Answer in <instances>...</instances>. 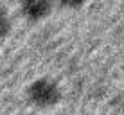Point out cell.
<instances>
[{"label":"cell","instance_id":"3957f363","mask_svg":"<svg viewBox=\"0 0 124 115\" xmlns=\"http://www.w3.org/2000/svg\"><path fill=\"white\" fill-rule=\"evenodd\" d=\"M11 27H13V23H11L9 16H7L6 6H0V38L2 40L7 38V34L11 32Z\"/></svg>","mask_w":124,"mask_h":115},{"label":"cell","instance_id":"277c9868","mask_svg":"<svg viewBox=\"0 0 124 115\" xmlns=\"http://www.w3.org/2000/svg\"><path fill=\"white\" fill-rule=\"evenodd\" d=\"M83 2H61V7H81Z\"/></svg>","mask_w":124,"mask_h":115},{"label":"cell","instance_id":"6da1fadb","mask_svg":"<svg viewBox=\"0 0 124 115\" xmlns=\"http://www.w3.org/2000/svg\"><path fill=\"white\" fill-rule=\"evenodd\" d=\"M25 95H27V101L32 106L45 110V108H52V106L59 104L63 93L56 81L49 77H40V79H34L27 86Z\"/></svg>","mask_w":124,"mask_h":115},{"label":"cell","instance_id":"7a4b0ae2","mask_svg":"<svg viewBox=\"0 0 124 115\" xmlns=\"http://www.w3.org/2000/svg\"><path fill=\"white\" fill-rule=\"evenodd\" d=\"M52 11V4L49 0H25L20 4V13L29 22H40L47 18Z\"/></svg>","mask_w":124,"mask_h":115}]
</instances>
